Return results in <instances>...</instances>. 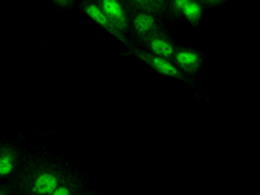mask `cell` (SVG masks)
<instances>
[{
  "label": "cell",
  "mask_w": 260,
  "mask_h": 195,
  "mask_svg": "<svg viewBox=\"0 0 260 195\" xmlns=\"http://www.w3.org/2000/svg\"><path fill=\"white\" fill-rule=\"evenodd\" d=\"M67 171L48 160L29 159L16 172L12 187L18 195H52Z\"/></svg>",
  "instance_id": "6da1fadb"
},
{
  "label": "cell",
  "mask_w": 260,
  "mask_h": 195,
  "mask_svg": "<svg viewBox=\"0 0 260 195\" xmlns=\"http://www.w3.org/2000/svg\"><path fill=\"white\" fill-rule=\"evenodd\" d=\"M53 4L60 9H72L76 6L74 0H53Z\"/></svg>",
  "instance_id": "4fadbf2b"
},
{
  "label": "cell",
  "mask_w": 260,
  "mask_h": 195,
  "mask_svg": "<svg viewBox=\"0 0 260 195\" xmlns=\"http://www.w3.org/2000/svg\"><path fill=\"white\" fill-rule=\"evenodd\" d=\"M171 61L186 77H194L202 68L204 57L201 51L195 48L177 46Z\"/></svg>",
  "instance_id": "3957f363"
},
{
  "label": "cell",
  "mask_w": 260,
  "mask_h": 195,
  "mask_svg": "<svg viewBox=\"0 0 260 195\" xmlns=\"http://www.w3.org/2000/svg\"><path fill=\"white\" fill-rule=\"evenodd\" d=\"M81 195H94V194H90V192H82Z\"/></svg>",
  "instance_id": "2e32d148"
},
{
  "label": "cell",
  "mask_w": 260,
  "mask_h": 195,
  "mask_svg": "<svg viewBox=\"0 0 260 195\" xmlns=\"http://www.w3.org/2000/svg\"><path fill=\"white\" fill-rule=\"evenodd\" d=\"M129 53L136 56L137 59H139L141 61L145 62L146 65H148L150 68L154 69L155 72H157L161 76H166L169 78H175V80H180L182 82H189L191 83V80L189 77H186L185 74L181 73L177 68H176L173 62L169 61V60L162 59V57L155 56L152 53L147 52V51L142 50V48L138 47H132L129 48Z\"/></svg>",
  "instance_id": "7a4b0ae2"
},
{
  "label": "cell",
  "mask_w": 260,
  "mask_h": 195,
  "mask_svg": "<svg viewBox=\"0 0 260 195\" xmlns=\"http://www.w3.org/2000/svg\"><path fill=\"white\" fill-rule=\"evenodd\" d=\"M126 12H142L161 18L166 15L168 0H122L121 2Z\"/></svg>",
  "instance_id": "9c48e42d"
},
{
  "label": "cell",
  "mask_w": 260,
  "mask_h": 195,
  "mask_svg": "<svg viewBox=\"0 0 260 195\" xmlns=\"http://www.w3.org/2000/svg\"><path fill=\"white\" fill-rule=\"evenodd\" d=\"M81 8H82L83 13H85L89 18H91L95 24L99 25L101 27H103L107 32H110L111 36L115 37L117 41L124 43L127 48L133 47V43H132V41L129 39V37L124 36L122 32L117 31V30L112 26V24H111L110 21H108V18L106 17V15L102 12V9L98 7L96 2H92V0H85V2L81 4Z\"/></svg>",
  "instance_id": "52a82bcc"
},
{
  "label": "cell",
  "mask_w": 260,
  "mask_h": 195,
  "mask_svg": "<svg viewBox=\"0 0 260 195\" xmlns=\"http://www.w3.org/2000/svg\"><path fill=\"white\" fill-rule=\"evenodd\" d=\"M96 4L117 31L122 32L126 37L129 32H132L129 15H127L126 9L124 8L121 2H118V0H98Z\"/></svg>",
  "instance_id": "277c9868"
},
{
  "label": "cell",
  "mask_w": 260,
  "mask_h": 195,
  "mask_svg": "<svg viewBox=\"0 0 260 195\" xmlns=\"http://www.w3.org/2000/svg\"><path fill=\"white\" fill-rule=\"evenodd\" d=\"M185 3H186V0H168L166 15L168 16L169 20L176 21L182 17V11Z\"/></svg>",
  "instance_id": "7c38bea8"
},
{
  "label": "cell",
  "mask_w": 260,
  "mask_h": 195,
  "mask_svg": "<svg viewBox=\"0 0 260 195\" xmlns=\"http://www.w3.org/2000/svg\"><path fill=\"white\" fill-rule=\"evenodd\" d=\"M204 8L199 3V0H186L185 7H183L182 16L187 20L191 26L197 27L201 24L202 17H203Z\"/></svg>",
  "instance_id": "8fae6325"
},
{
  "label": "cell",
  "mask_w": 260,
  "mask_h": 195,
  "mask_svg": "<svg viewBox=\"0 0 260 195\" xmlns=\"http://www.w3.org/2000/svg\"><path fill=\"white\" fill-rule=\"evenodd\" d=\"M82 190L83 183L81 178L72 172L67 171L52 195H81Z\"/></svg>",
  "instance_id": "30bf717a"
},
{
  "label": "cell",
  "mask_w": 260,
  "mask_h": 195,
  "mask_svg": "<svg viewBox=\"0 0 260 195\" xmlns=\"http://www.w3.org/2000/svg\"><path fill=\"white\" fill-rule=\"evenodd\" d=\"M15 190H13L12 185L9 183H2L0 185V195H13Z\"/></svg>",
  "instance_id": "9a60e30c"
},
{
  "label": "cell",
  "mask_w": 260,
  "mask_h": 195,
  "mask_svg": "<svg viewBox=\"0 0 260 195\" xmlns=\"http://www.w3.org/2000/svg\"><path fill=\"white\" fill-rule=\"evenodd\" d=\"M20 151L11 143H0V180L16 175L20 168Z\"/></svg>",
  "instance_id": "ba28073f"
},
{
  "label": "cell",
  "mask_w": 260,
  "mask_h": 195,
  "mask_svg": "<svg viewBox=\"0 0 260 195\" xmlns=\"http://www.w3.org/2000/svg\"><path fill=\"white\" fill-rule=\"evenodd\" d=\"M127 15H129L130 18L132 32H134V36L137 37L139 42L145 41L146 38L152 36L154 32L162 29L160 18L155 17V16L142 12H133V11L127 12Z\"/></svg>",
  "instance_id": "8992f818"
},
{
  "label": "cell",
  "mask_w": 260,
  "mask_h": 195,
  "mask_svg": "<svg viewBox=\"0 0 260 195\" xmlns=\"http://www.w3.org/2000/svg\"><path fill=\"white\" fill-rule=\"evenodd\" d=\"M141 43H142L143 47L146 48L145 51L152 53L155 56L169 60V61H171L172 57H173V53H175L176 47H177L175 41L171 38V36H169L168 32L164 29L154 32L152 36L146 38L145 41H142Z\"/></svg>",
  "instance_id": "5b68a950"
},
{
  "label": "cell",
  "mask_w": 260,
  "mask_h": 195,
  "mask_svg": "<svg viewBox=\"0 0 260 195\" xmlns=\"http://www.w3.org/2000/svg\"><path fill=\"white\" fill-rule=\"evenodd\" d=\"M203 8H212V7H219L225 3V0H199Z\"/></svg>",
  "instance_id": "5bb4252c"
}]
</instances>
